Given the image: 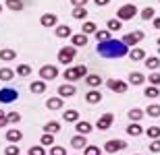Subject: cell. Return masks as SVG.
<instances>
[{"instance_id":"obj_1","label":"cell","mask_w":160,"mask_h":155,"mask_svg":"<svg viewBox=\"0 0 160 155\" xmlns=\"http://www.w3.org/2000/svg\"><path fill=\"white\" fill-rule=\"evenodd\" d=\"M98 54L102 58H123L129 56V46H125L123 39H108L98 43Z\"/></svg>"},{"instance_id":"obj_2","label":"cell","mask_w":160,"mask_h":155,"mask_svg":"<svg viewBox=\"0 0 160 155\" xmlns=\"http://www.w3.org/2000/svg\"><path fill=\"white\" fill-rule=\"evenodd\" d=\"M77 58V48L75 46H62L58 52V62L60 64H71Z\"/></svg>"},{"instance_id":"obj_3","label":"cell","mask_w":160,"mask_h":155,"mask_svg":"<svg viewBox=\"0 0 160 155\" xmlns=\"http://www.w3.org/2000/svg\"><path fill=\"white\" fill-rule=\"evenodd\" d=\"M62 77L69 81V83H73V81H77V79H85L88 77V68L85 66H75V68H67L65 72H62Z\"/></svg>"},{"instance_id":"obj_4","label":"cell","mask_w":160,"mask_h":155,"mask_svg":"<svg viewBox=\"0 0 160 155\" xmlns=\"http://www.w3.org/2000/svg\"><path fill=\"white\" fill-rule=\"evenodd\" d=\"M137 15V6L135 4H123L117 11V17H119V21H131V19Z\"/></svg>"},{"instance_id":"obj_5","label":"cell","mask_w":160,"mask_h":155,"mask_svg":"<svg viewBox=\"0 0 160 155\" xmlns=\"http://www.w3.org/2000/svg\"><path fill=\"white\" fill-rule=\"evenodd\" d=\"M104 149H106V153H119V151L127 149V143L123 139H110V141H106Z\"/></svg>"},{"instance_id":"obj_6","label":"cell","mask_w":160,"mask_h":155,"mask_svg":"<svg viewBox=\"0 0 160 155\" xmlns=\"http://www.w3.org/2000/svg\"><path fill=\"white\" fill-rule=\"evenodd\" d=\"M58 77V68L54 64H46V66H42L40 68V79L42 81H52V79Z\"/></svg>"},{"instance_id":"obj_7","label":"cell","mask_w":160,"mask_h":155,"mask_svg":"<svg viewBox=\"0 0 160 155\" xmlns=\"http://www.w3.org/2000/svg\"><path fill=\"white\" fill-rule=\"evenodd\" d=\"M143 37H146V33H143V31H139V29H137V31H131V33L123 35V43H125V46H137Z\"/></svg>"},{"instance_id":"obj_8","label":"cell","mask_w":160,"mask_h":155,"mask_svg":"<svg viewBox=\"0 0 160 155\" xmlns=\"http://www.w3.org/2000/svg\"><path fill=\"white\" fill-rule=\"evenodd\" d=\"M106 87H108V89H112L114 93H125V91L129 89V85L125 83L123 79H108Z\"/></svg>"},{"instance_id":"obj_9","label":"cell","mask_w":160,"mask_h":155,"mask_svg":"<svg viewBox=\"0 0 160 155\" xmlns=\"http://www.w3.org/2000/svg\"><path fill=\"white\" fill-rule=\"evenodd\" d=\"M114 122V114L106 112V114H102L100 118H98V122H96V128H100V130H108L110 126H112Z\"/></svg>"},{"instance_id":"obj_10","label":"cell","mask_w":160,"mask_h":155,"mask_svg":"<svg viewBox=\"0 0 160 155\" xmlns=\"http://www.w3.org/2000/svg\"><path fill=\"white\" fill-rule=\"evenodd\" d=\"M17 89H0V102L2 103H12L17 99Z\"/></svg>"},{"instance_id":"obj_11","label":"cell","mask_w":160,"mask_h":155,"mask_svg":"<svg viewBox=\"0 0 160 155\" xmlns=\"http://www.w3.org/2000/svg\"><path fill=\"white\" fill-rule=\"evenodd\" d=\"M77 93V89H75V85L73 83H65V85H60L58 87V95L60 97H73Z\"/></svg>"},{"instance_id":"obj_12","label":"cell","mask_w":160,"mask_h":155,"mask_svg":"<svg viewBox=\"0 0 160 155\" xmlns=\"http://www.w3.org/2000/svg\"><path fill=\"white\" fill-rule=\"evenodd\" d=\"M62 106H65V97H50V99L46 102V107H48V110H52V112L62 110Z\"/></svg>"},{"instance_id":"obj_13","label":"cell","mask_w":160,"mask_h":155,"mask_svg":"<svg viewBox=\"0 0 160 155\" xmlns=\"http://www.w3.org/2000/svg\"><path fill=\"white\" fill-rule=\"evenodd\" d=\"M56 21H58V19H56L54 12H44L42 19H40V23L44 25V27H56Z\"/></svg>"},{"instance_id":"obj_14","label":"cell","mask_w":160,"mask_h":155,"mask_svg":"<svg viewBox=\"0 0 160 155\" xmlns=\"http://www.w3.org/2000/svg\"><path fill=\"white\" fill-rule=\"evenodd\" d=\"M129 58L133 60V62H142V60H146L148 56H146V50L143 48H131L129 50Z\"/></svg>"},{"instance_id":"obj_15","label":"cell","mask_w":160,"mask_h":155,"mask_svg":"<svg viewBox=\"0 0 160 155\" xmlns=\"http://www.w3.org/2000/svg\"><path fill=\"white\" fill-rule=\"evenodd\" d=\"M146 81H148V79L143 77L142 72H137V71L129 72V83H131V85H135V87H139V85H143Z\"/></svg>"},{"instance_id":"obj_16","label":"cell","mask_w":160,"mask_h":155,"mask_svg":"<svg viewBox=\"0 0 160 155\" xmlns=\"http://www.w3.org/2000/svg\"><path fill=\"white\" fill-rule=\"evenodd\" d=\"M85 102L88 103H92V106H96V103H100L102 102V93L98 89H92V91H88V95H85Z\"/></svg>"},{"instance_id":"obj_17","label":"cell","mask_w":160,"mask_h":155,"mask_svg":"<svg viewBox=\"0 0 160 155\" xmlns=\"http://www.w3.org/2000/svg\"><path fill=\"white\" fill-rule=\"evenodd\" d=\"M23 139V132L19 130V128H11V130H6V141L8 143H19Z\"/></svg>"},{"instance_id":"obj_18","label":"cell","mask_w":160,"mask_h":155,"mask_svg":"<svg viewBox=\"0 0 160 155\" xmlns=\"http://www.w3.org/2000/svg\"><path fill=\"white\" fill-rule=\"evenodd\" d=\"M29 91L33 95H42V93L46 91V81H33V83L29 85Z\"/></svg>"},{"instance_id":"obj_19","label":"cell","mask_w":160,"mask_h":155,"mask_svg":"<svg viewBox=\"0 0 160 155\" xmlns=\"http://www.w3.org/2000/svg\"><path fill=\"white\" fill-rule=\"evenodd\" d=\"M44 132H48V134H56V132H60V122L58 120H50V122H46V124H44Z\"/></svg>"},{"instance_id":"obj_20","label":"cell","mask_w":160,"mask_h":155,"mask_svg":"<svg viewBox=\"0 0 160 155\" xmlns=\"http://www.w3.org/2000/svg\"><path fill=\"white\" fill-rule=\"evenodd\" d=\"M125 130H127V134H129V137H139V134L143 132V128H142V124H139V122H131Z\"/></svg>"},{"instance_id":"obj_21","label":"cell","mask_w":160,"mask_h":155,"mask_svg":"<svg viewBox=\"0 0 160 155\" xmlns=\"http://www.w3.org/2000/svg\"><path fill=\"white\" fill-rule=\"evenodd\" d=\"M73 31L69 25H56V37H60V39H67V37H71Z\"/></svg>"},{"instance_id":"obj_22","label":"cell","mask_w":160,"mask_h":155,"mask_svg":"<svg viewBox=\"0 0 160 155\" xmlns=\"http://www.w3.org/2000/svg\"><path fill=\"white\" fill-rule=\"evenodd\" d=\"M143 116H146V112H143L142 107H131L129 110V120L131 122H142Z\"/></svg>"},{"instance_id":"obj_23","label":"cell","mask_w":160,"mask_h":155,"mask_svg":"<svg viewBox=\"0 0 160 155\" xmlns=\"http://www.w3.org/2000/svg\"><path fill=\"white\" fill-rule=\"evenodd\" d=\"M15 58H17V52H15V50H11V48L0 50V60H2V62H11V60H15Z\"/></svg>"},{"instance_id":"obj_24","label":"cell","mask_w":160,"mask_h":155,"mask_svg":"<svg viewBox=\"0 0 160 155\" xmlns=\"http://www.w3.org/2000/svg\"><path fill=\"white\" fill-rule=\"evenodd\" d=\"M75 128H77L79 134H83V137H85V134H89V132H92V128H94V126L89 124V122H85V120H79L77 124H75Z\"/></svg>"},{"instance_id":"obj_25","label":"cell","mask_w":160,"mask_h":155,"mask_svg":"<svg viewBox=\"0 0 160 155\" xmlns=\"http://www.w3.org/2000/svg\"><path fill=\"white\" fill-rule=\"evenodd\" d=\"M143 64L148 66L150 71H158V68H160V58H158V56H148V58L143 60Z\"/></svg>"},{"instance_id":"obj_26","label":"cell","mask_w":160,"mask_h":155,"mask_svg":"<svg viewBox=\"0 0 160 155\" xmlns=\"http://www.w3.org/2000/svg\"><path fill=\"white\" fill-rule=\"evenodd\" d=\"M71 145L75 147V149H85V147H88V141H85L83 134H77V137L71 139Z\"/></svg>"},{"instance_id":"obj_27","label":"cell","mask_w":160,"mask_h":155,"mask_svg":"<svg viewBox=\"0 0 160 155\" xmlns=\"http://www.w3.org/2000/svg\"><path fill=\"white\" fill-rule=\"evenodd\" d=\"M81 31L85 33V35H92V33H96V31H98V25H96L94 21H85V23L81 25Z\"/></svg>"},{"instance_id":"obj_28","label":"cell","mask_w":160,"mask_h":155,"mask_svg":"<svg viewBox=\"0 0 160 155\" xmlns=\"http://www.w3.org/2000/svg\"><path fill=\"white\" fill-rule=\"evenodd\" d=\"M62 118H65V122H75V124H77L79 122V112L77 110H67V112L62 114Z\"/></svg>"},{"instance_id":"obj_29","label":"cell","mask_w":160,"mask_h":155,"mask_svg":"<svg viewBox=\"0 0 160 155\" xmlns=\"http://www.w3.org/2000/svg\"><path fill=\"white\" fill-rule=\"evenodd\" d=\"M6 8H11L15 12L23 11V0H6Z\"/></svg>"},{"instance_id":"obj_30","label":"cell","mask_w":160,"mask_h":155,"mask_svg":"<svg viewBox=\"0 0 160 155\" xmlns=\"http://www.w3.org/2000/svg\"><path fill=\"white\" fill-rule=\"evenodd\" d=\"M73 46H88V35L85 33H77V35H71Z\"/></svg>"},{"instance_id":"obj_31","label":"cell","mask_w":160,"mask_h":155,"mask_svg":"<svg viewBox=\"0 0 160 155\" xmlns=\"http://www.w3.org/2000/svg\"><path fill=\"white\" fill-rule=\"evenodd\" d=\"M154 17H156V11L152 8V6H146L142 11V19L143 21H154Z\"/></svg>"},{"instance_id":"obj_32","label":"cell","mask_w":160,"mask_h":155,"mask_svg":"<svg viewBox=\"0 0 160 155\" xmlns=\"http://www.w3.org/2000/svg\"><path fill=\"white\" fill-rule=\"evenodd\" d=\"M15 72H17L19 77H29V75H31V66L29 64H19Z\"/></svg>"},{"instance_id":"obj_33","label":"cell","mask_w":160,"mask_h":155,"mask_svg":"<svg viewBox=\"0 0 160 155\" xmlns=\"http://www.w3.org/2000/svg\"><path fill=\"white\" fill-rule=\"evenodd\" d=\"M85 81H88L89 87H100V85H102V79L98 77V75H88V77H85Z\"/></svg>"},{"instance_id":"obj_34","label":"cell","mask_w":160,"mask_h":155,"mask_svg":"<svg viewBox=\"0 0 160 155\" xmlns=\"http://www.w3.org/2000/svg\"><path fill=\"white\" fill-rule=\"evenodd\" d=\"M146 114H148V116H152V118H158V116H160V106H158V103L148 106V107H146Z\"/></svg>"},{"instance_id":"obj_35","label":"cell","mask_w":160,"mask_h":155,"mask_svg":"<svg viewBox=\"0 0 160 155\" xmlns=\"http://www.w3.org/2000/svg\"><path fill=\"white\" fill-rule=\"evenodd\" d=\"M73 17H75V19H85V17H88L85 6H73Z\"/></svg>"},{"instance_id":"obj_36","label":"cell","mask_w":160,"mask_h":155,"mask_svg":"<svg viewBox=\"0 0 160 155\" xmlns=\"http://www.w3.org/2000/svg\"><path fill=\"white\" fill-rule=\"evenodd\" d=\"M143 95L150 97V99H152V97H158V95H160V89H158V87H154V85H150V87H146Z\"/></svg>"},{"instance_id":"obj_37","label":"cell","mask_w":160,"mask_h":155,"mask_svg":"<svg viewBox=\"0 0 160 155\" xmlns=\"http://www.w3.org/2000/svg\"><path fill=\"white\" fill-rule=\"evenodd\" d=\"M15 75H17V72L11 71V68H0V79H2V81H11Z\"/></svg>"},{"instance_id":"obj_38","label":"cell","mask_w":160,"mask_h":155,"mask_svg":"<svg viewBox=\"0 0 160 155\" xmlns=\"http://www.w3.org/2000/svg\"><path fill=\"white\" fill-rule=\"evenodd\" d=\"M121 27H123V21H119V19H110L108 21V31H119Z\"/></svg>"},{"instance_id":"obj_39","label":"cell","mask_w":160,"mask_h":155,"mask_svg":"<svg viewBox=\"0 0 160 155\" xmlns=\"http://www.w3.org/2000/svg\"><path fill=\"white\" fill-rule=\"evenodd\" d=\"M150 85H154V87H160V72L158 71H152V75L148 77Z\"/></svg>"},{"instance_id":"obj_40","label":"cell","mask_w":160,"mask_h":155,"mask_svg":"<svg viewBox=\"0 0 160 155\" xmlns=\"http://www.w3.org/2000/svg\"><path fill=\"white\" fill-rule=\"evenodd\" d=\"M96 39H98V43L100 42H108L110 39V31H96Z\"/></svg>"},{"instance_id":"obj_41","label":"cell","mask_w":160,"mask_h":155,"mask_svg":"<svg viewBox=\"0 0 160 155\" xmlns=\"http://www.w3.org/2000/svg\"><path fill=\"white\" fill-rule=\"evenodd\" d=\"M83 155H100V147H96V145H88V147L83 149Z\"/></svg>"},{"instance_id":"obj_42","label":"cell","mask_w":160,"mask_h":155,"mask_svg":"<svg viewBox=\"0 0 160 155\" xmlns=\"http://www.w3.org/2000/svg\"><path fill=\"white\" fill-rule=\"evenodd\" d=\"M146 132H148V137L152 139V141H154V139H160V128L158 126H150Z\"/></svg>"},{"instance_id":"obj_43","label":"cell","mask_w":160,"mask_h":155,"mask_svg":"<svg viewBox=\"0 0 160 155\" xmlns=\"http://www.w3.org/2000/svg\"><path fill=\"white\" fill-rule=\"evenodd\" d=\"M29 155H46V151H44V145H33L29 149Z\"/></svg>"},{"instance_id":"obj_44","label":"cell","mask_w":160,"mask_h":155,"mask_svg":"<svg viewBox=\"0 0 160 155\" xmlns=\"http://www.w3.org/2000/svg\"><path fill=\"white\" fill-rule=\"evenodd\" d=\"M6 120H8L11 124H15V122L21 120V114H19V112H8V114H6Z\"/></svg>"},{"instance_id":"obj_45","label":"cell","mask_w":160,"mask_h":155,"mask_svg":"<svg viewBox=\"0 0 160 155\" xmlns=\"http://www.w3.org/2000/svg\"><path fill=\"white\" fill-rule=\"evenodd\" d=\"M50 155H67V151H65V147L52 145V147H50Z\"/></svg>"},{"instance_id":"obj_46","label":"cell","mask_w":160,"mask_h":155,"mask_svg":"<svg viewBox=\"0 0 160 155\" xmlns=\"http://www.w3.org/2000/svg\"><path fill=\"white\" fill-rule=\"evenodd\" d=\"M40 143L42 145H50V147H52V145H54V137H52V134H48V132H44V137H42Z\"/></svg>"},{"instance_id":"obj_47","label":"cell","mask_w":160,"mask_h":155,"mask_svg":"<svg viewBox=\"0 0 160 155\" xmlns=\"http://www.w3.org/2000/svg\"><path fill=\"white\" fill-rule=\"evenodd\" d=\"M4 155H19V147L17 145H6Z\"/></svg>"},{"instance_id":"obj_48","label":"cell","mask_w":160,"mask_h":155,"mask_svg":"<svg viewBox=\"0 0 160 155\" xmlns=\"http://www.w3.org/2000/svg\"><path fill=\"white\" fill-rule=\"evenodd\" d=\"M150 151H152V153H160V139H154V141L150 143Z\"/></svg>"},{"instance_id":"obj_49","label":"cell","mask_w":160,"mask_h":155,"mask_svg":"<svg viewBox=\"0 0 160 155\" xmlns=\"http://www.w3.org/2000/svg\"><path fill=\"white\" fill-rule=\"evenodd\" d=\"M94 4L96 6H108V4H110V0H94Z\"/></svg>"},{"instance_id":"obj_50","label":"cell","mask_w":160,"mask_h":155,"mask_svg":"<svg viewBox=\"0 0 160 155\" xmlns=\"http://www.w3.org/2000/svg\"><path fill=\"white\" fill-rule=\"evenodd\" d=\"M73 2V6H85L88 4V0H71Z\"/></svg>"},{"instance_id":"obj_51","label":"cell","mask_w":160,"mask_h":155,"mask_svg":"<svg viewBox=\"0 0 160 155\" xmlns=\"http://www.w3.org/2000/svg\"><path fill=\"white\" fill-rule=\"evenodd\" d=\"M6 124H8V120H6V114H4V116H0V128L6 126Z\"/></svg>"},{"instance_id":"obj_52","label":"cell","mask_w":160,"mask_h":155,"mask_svg":"<svg viewBox=\"0 0 160 155\" xmlns=\"http://www.w3.org/2000/svg\"><path fill=\"white\" fill-rule=\"evenodd\" d=\"M152 23H154L156 29H160V17H154V21H152Z\"/></svg>"},{"instance_id":"obj_53","label":"cell","mask_w":160,"mask_h":155,"mask_svg":"<svg viewBox=\"0 0 160 155\" xmlns=\"http://www.w3.org/2000/svg\"><path fill=\"white\" fill-rule=\"evenodd\" d=\"M0 116H4V112H2V110H0Z\"/></svg>"},{"instance_id":"obj_54","label":"cell","mask_w":160,"mask_h":155,"mask_svg":"<svg viewBox=\"0 0 160 155\" xmlns=\"http://www.w3.org/2000/svg\"><path fill=\"white\" fill-rule=\"evenodd\" d=\"M156 43H158V46H160V37H158V42H156Z\"/></svg>"},{"instance_id":"obj_55","label":"cell","mask_w":160,"mask_h":155,"mask_svg":"<svg viewBox=\"0 0 160 155\" xmlns=\"http://www.w3.org/2000/svg\"><path fill=\"white\" fill-rule=\"evenodd\" d=\"M0 12H2V4H0Z\"/></svg>"},{"instance_id":"obj_56","label":"cell","mask_w":160,"mask_h":155,"mask_svg":"<svg viewBox=\"0 0 160 155\" xmlns=\"http://www.w3.org/2000/svg\"><path fill=\"white\" fill-rule=\"evenodd\" d=\"M135 155H137V153H135Z\"/></svg>"}]
</instances>
